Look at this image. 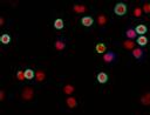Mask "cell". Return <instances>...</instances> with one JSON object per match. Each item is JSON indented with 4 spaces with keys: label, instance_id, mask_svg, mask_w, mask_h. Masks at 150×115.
Returning <instances> with one entry per match:
<instances>
[{
    "label": "cell",
    "instance_id": "1",
    "mask_svg": "<svg viewBox=\"0 0 150 115\" xmlns=\"http://www.w3.org/2000/svg\"><path fill=\"white\" fill-rule=\"evenodd\" d=\"M114 12H115L116 16H118V17L124 16V14L127 13V5L123 4V3H118V4H116L115 7H114Z\"/></svg>",
    "mask_w": 150,
    "mask_h": 115
},
{
    "label": "cell",
    "instance_id": "2",
    "mask_svg": "<svg viewBox=\"0 0 150 115\" xmlns=\"http://www.w3.org/2000/svg\"><path fill=\"white\" fill-rule=\"evenodd\" d=\"M33 89L31 88V87H26L24 91H22V93H21V96H22V99L24 100H31L32 97H33Z\"/></svg>",
    "mask_w": 150,
    "mask_h": 115
},
{
    "label": "cell",
    "instance_id": "3",
    "mask_svg": "<svg viewBox=\"0 0 150 115\" xmlns=\"http://www.w3.org/2000/svg\"><path fill=\"white\" fill-rule=\"evenodd\" d=\"M115 57H116V54L114 52H107L103 55V60H104V62L110 64V62L115 61Z\"/></svg>",
    "mask_w": 150,
    "mask_h": 115
},
{
    "label": "cell",
    "instance_id": "4",
    "mask_svg": "<svg viewBox=\"0 0 150 115\" xmlns=\"http://www.w3.org/2000/svg\"><path fill=\"white\" fill-rule=\"evenodd\" d=\"M81 24H82L84 27H91V26H93V24H94V19H93L92 17H89V16L83 17V18L81 19Z\"/></svg>",
    "mask_w": 150,
    "mask_h": 115
},
{
    "label": "cell",
    "instance_id": "5",
    "mask_svg": "<svg viewBox=\"0 0 150 115\" xmlns=\"http://www.w3.org/2000/svg\"><path fill=\"white\" fill-rule=\"evenodd\" d=\"M135 32L140 35H144L148 32V27L145 25H137L136 27H135Z\"/></svg>",
    "mask_w": 150,
    "mask_h": 115
},
{
    "label": "cell",
    "instance_id": "6",
    "mask_svg": "<svg viewBox=\"0 0 150 115\" xmlns=\"http://www.w3.org/2000/svg\"><path fill=\"white\" fill-rule=\"evenodd\" d=\"M66 103L69 108H74V107H76L78 106V101H76V99L73 97V96H68L66 99Z\"/></svg>",
    "mask_w": 150,
    "mask_h": 115
},
{
    "label": "cell",
    "instance_id": "7",
    "mask_svg": "<svg viewBox=\"0 0 150 115\" xmlns=\"http://www.w3.org/2000/svg\"><path fill=\"white\" fill-rule=\"evenodd\" d=\"M96 79H97V81L100 83H106L108 81V74L103 73V72H100V73L97 74V76H96Z\"/></svg>",
    "mask_w": 150,
    "mask_h": 115
},
{
    "label": "cell",
    "instance_id": "8",
    "mask_svg": "<svg viewBox=\"0 0 150 115\" xmlns=\"http://www.w3.org/2000/svg\"><path fill=\"white\" fill-rule=\"evenodd\" d=\"M131 54H132L134 57H136L137 60H141L142 56H143V51L141 48H134L132 52H131Z\"/></svg>",
    "mask_w": 150,
    "mask_h": 115
},
{
    "label": "cell",
    "instance_id": "9",
    "mask_svg": "<svg viewBox=\"0 0 150 115\" xmlns=\"http://www.w3.org/2000/svg\"><path fill=\"white\" fill-rule=\"evenodd\" d=\"M54 47H55L57 51H62V49H65V47H66V44H65V41H64V40L59 39V40H56V41H55Z\"/></svg>",
    "mask_w": 150,
    "mask_h": 115
},
{
    "label": "cell",
    "instance_id": "10",
    "mask_svg": "<svg viewBox=\"0 0 150 115\" xmlns=\"http://www.w3.org/2000/svg\"><path fill=\"white\" fill-rule=\"evenodd\" d=\"M137 33L135 32V30H132V28H129V30H127L126 32V37L128 38V40H134L135 38H136Z\"/></svg>",
    "mask_w": 150,
    "mask_h": 115
},
{
    "label": "cell",
    "instance_id": "11",
    "mask_svg": "<svg viewBox=\"0 0 150 115\" xmlns=\"http://www.w3.org/2000/svg\"><path fill=\"white\" fill-rule=\"evenodd\" d=\"M45 78H46V74H45L43 70H41V69L36 70V73H35V79H36V81H39V82H40V81H43Z\"/></svg>",
    "mask_w": 150,
    "mask_h": 115
},
{
    "label": "cell",
    "instance_id": "12",
    "mask_svg": "<svg viewBox=\"0 0 150 115\" xmlns=\"http://www.w3.org/2000/svg\"><path fill=\"white\" fill-rule=\"evenodd\" d=\"M122 46H123L126 49H134V47H135V42L131 41V40H126V41H123Z\"/></svg>",
    "mask_w": 150,
    "mask_h": 115
},
{
    "label": "cell",
    "instance_id": "13",
    "mask_svg": "<svg viewBox=\"0 0 150 115\" xmlns=\"http://www.w3.org/2000/svg\"><path fill=\"white\" fill-rule=\"evenodd\" d=\"M141 103L144 105V106L150 105V93H147V94H144V95L141 97Z\"/></svg>",
    "mask_w": 150,
    "mask_h": 115
},
{
    "label": "cell",
    "instance_id": "14",
    "mask_svg": "<svg viewBox=\"0 0 150 115\" xmlns=\"http://www.w3.org/2000/svg\"><path fill=\"white\" fill-rule=\"evenodd\" d=\"M74 91H75V87H73L72 85H66L65 87H64V93H65V94H67V95L73 94V93H74Z\"/></svg>",
    "mask_w": 150,
    "mask_h": 115
},
{
    "label": "cell",
    "instance_id": "15",
    "mask_svg": "<svg viewBox=\"0 0 150 115\" xmlns=\"http://www.w3.org/2000/svg\"><path fill=\"white\" fill-rule=\"evenodd\" d=\"M137 44L140 45V46H145L147 44H148V38L147 37H144V35H140L139 38H137Z\"/></svg>",
    "mask_w": 150,
    "mask_h": 115
},
{
    "label": "cell",
    "instance_id": "16",
    "mask_svg": "<svg viewBox=\"0 0 150 115\" xmlns=\"http://www.w3.org/2000/svg\"><path fill=\"white\" fill-rule=\"evenodd\" d=\"M34 76H35V73H34L32 69H26V70H25V79L32 80Z\"/></svg>",
    "mask_w": 150,
    "mask_h": 115
},
{
    "label": "cell",
    "instance_id": "17",
    "mask_svg": "<svg viewBox=\"0 0 150 115\" xmlns=\"http://www.w3.org/2000/svg\"><path fill=\"white\" fill-rule=\"evenodd\" d=\"M64 26H65V24H64V20H62V19H56V20L54 21V27L56 28V30H62Z\"/></svg>",
    "mask_w": 150,
    "mask_h": 115
},
{
    "label": "cell",
    "instance_id": "18",
    "mask_svg": "<svg viewBox=\"0 0 150 115\" xmlns=\"http://www.w3.org/2000/svg\"><path fill=\"white\" fill-rule=\"evenodd\" d=\"M73 9L76 12V13H82V12H86V11H87L86 6H83V5H75V6L73 7Z\"/></svg>",
    "mask_w": 150,
    "mask_h": 115
},
{
    "label": "cell",
    "instance_id": "19",
    "mask_svg": "<svg viewBox=\"0 0 150 115\" xmlns=\"http://www.w3.org/2000/svg\"><path fill=\"white\" fill-rule=\"evenodd\" d=\"M0 40H1L3 44L7 45V44H9V42H11V37H9V34H3L1 38H0Z\"/></svg>",
    "mask_w": 150,
    "mask_h": 115
},
{
    "label": "cell",
    "instance_id": "20",
    "mask_svg": "<svg viewBox=\"0 0 150 115\" xmlns=\"http://www.w3.org/2000/svg\"><path fill=\"white\" fill-rule=\"evenodd\" d=\"M95 49H96L97 53H103V52H106L107 47H106V45H104V44H97Z\"/></svg>",
    "mask_w": 150,
    "mask_h": 115
},
{
    "label": "cell",
    "instance_id": "21",
    "mask_svg": "<svg viewBox=\"0 0 150 115\" xmlns=\"http://www.w3.org/2000/svg\"><path fill=\"white\" fill-rule=\"evenodd\" d=\"M97 21H99V25H100V26H103V25H106V22H107V18L104 17V16H99Z\"/></svg>",
    "mask_w": 150,
    "mask_h": 115
},
{
    "label": "cell",
    "instance_id": "22",
    "mask_svg": "<svg viewBox=\"0 0 150 115\" xmlns=\"http://www.w3.org/2000/svg\"><path fill=\"white\" fill-rule=\"evenodd\" d=\"M142 9L140 8V7H136V8H135L134 9V17H136V18H140L141 16H142Z\"/></svg>",
    "mask_w": 150,
    "mask_h": 115
},
{
    "label": "cell",
    "instance_id": "23",
    "mask_svg": "<svg viewBox=\"0 0 150 115\" xmlns=\"http://www.w3.org/2000/svg\"><path fill=\"white\" fill-rule=\"evenodd\" d=\"M142 11H143L144 13L149 14V13H150V4H149V3H145V4L143 5V8H142Z\"/></svg>",
    "mask_w": 150,
    "mask_h": 115
},
{
    "label": "cell",
    "instance_id": "24",
    "mask_svg": "<svg viewBox=\"0 0 150 115\" xmlns=\"http://www.w3.org/2000/svg\"><path fill=\"white\" fill-rule=\"evenodd\" d=\"M17 78H18L20 81H22V80L25 79V72H22V70H18V72H17Z\"/></svg>",
    "mask_w": 150,
    "mask_h": 115
},
{
    "label": "cell",
    "instance_id": "25",
    "mask_svg": "<svg viewBox=\"0 0 150 115\" xmlns=\"http://www.w3.org/2000/svg\"><path fill=\"white\" fill-rule=\"evenodd\" d=\"M0 99H1V100L4 99V92H1V93H0Z\"/></svg>",
    "mask_w": 150,
    "mask_h": 115
}]
</instances>
